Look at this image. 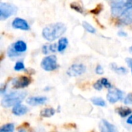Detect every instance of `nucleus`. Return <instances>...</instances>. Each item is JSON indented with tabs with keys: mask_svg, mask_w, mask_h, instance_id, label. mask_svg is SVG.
I'll use <instances>...</instances> for the list:
<instances>
[{
	"mask_svg": "<svg viewBox=\"0 0 132 132\" xmlns=\"http://www.w3.org/2000/svg\"><path fill=\"white\" fill-rule=\"evenodd\" d=\"M67 30V27L63 23L57 22L46 26L42 32L43 37L47 41H54L60 38Z\"/></svg>",
	"mask_w": 132,
	"mask_h": 132,
	"instance_id": "f257e3e1",
	"label": "nucleus"
},
{
	"mask_svg": "<svg viewBox=\"0 0 132 132\" xmlns=\"http://www.w3.org/2000/svg\"><path fill=\"white\" fill-rule=\"evenodd\" d=\"M27 95L26 91H13L6 94L2 100V106L4 108H10L21 104Z\"/></svg>",
	"mask_w": 132,
	"mask_h": 132,
	"instance_id": "f03ea898",
	"label": "nucleus"
},
{
	"mask_svg": "<svg viewBox=\"0 0 132 132\" xmlns=\"http://www.w3.org/2000/svg\"><path fill=\"white\" fill-rule=\"evenodd\" d=\"M17 12V7L9 4L1 2L0 3V19L5 20L10 16L15 14Z\"/></svg>",
	"mask_w": 132,
	"mask_h": 132,
	"instance_id": "7ed1b4c3",
	"label": "nucleus"
},
{
	"mask_svg": "<svg viewBox=\"0 0 132 132\" xmlns=\"http://www.w3.org/2000/svg\"><path fill=\"white\" fill-rule=\"evenodd\" d=\"M42 68L46 71H53L55 70L57 67V58L54 55L47 56L41 62Z\"/></svg>",
	"mask_w": 132,
	"mask_h": 132,
	"instance_id": "20e7f679",
	"label": "nucleus"
},
{
	"mask_svg": "<svg viewBox=\"0 0 132 132\" xmlns=\"http://www.w3.org/2000/svg\"><path fill=\"white\" fill-rule=\"evenodd\" d=\"M85 71H86V67L84 64L76 63V64H73L68 68L67 73L68 76L73 77H78L82 75L83 73H85Z\"/></svg>",
	"mask_w": 132,
	"mask_h": 132,
	"instance_id": "39448f33",
	"label": "nucleus"
},
{
	"mask_svg": "<svg viewBox=\"0 0 132 132\" xmlns=\"http://www.w3.org/2000/svg\"><path fill=\"white\" fill-rule=\"evenodd\" d=\"M124 97V93L119 90V89H110L108 94H107V99L108 101L111 103L114 104L118 102V101L122 100Z\"/></svg>",
	"mask_w": 132,
	"mask_h": 132,
	"instance_id": "423d86ee",
	"label": "nucleus"
},
{
	"mask_svg": "<svg viewBox=\"0 0 132 132\" xmlns=\"http://www.w3.org/2000/svg\"><path fill=\"white\" fill-rule=\"evenodd\" d=\"M31 83L30 78H29L26 76H21L19 77L15 78L12 80V86L15 89H21V88H25L27 86L29 85Z\"/></svg>",
	"mask_w": 132,
	"mask_h": 132,
	"instance_id": "0eeeda50",
	"label": "nucleus"
},
{
	"mask_svg": "<svg viewBox=\"0 0 132 132\" xmlns=\"http://www.w3.org/2000/svg\"><path fill=\"white\" fill-rule=\"evenodd\" d=\"M120 22L123 25H129L132 22V5L127 8L119 17Z\"/></svg>",
	"mask_w": 132,
	"mask_h": 132,
	"instance_id": "6e6552de",
	"label": "nucleus"
},
{
	"mask_svg": "<svg viewBox=\"0 0 132 132\" xmlns=\"http://www.w3.org/2000/svg\"><path fill=\"white\" fill-rule=\"evenodd\" d=\"M12 26L14 29H21V30H29L30 29L29 23L23 19L22 18H15L12 22Z\"/></svg>",
	"mask_w": 132,
	"mask_h": 132,
	"instance_id": "1a4fd4ad",
	"label": "nucleus"
},
{
	"mask_svg": "<svg viewBox=\"0 0 132 132\" xmlns=\"http://www.w3.org/2000/svg\"><path fill=\"white\" fill-rule=\"evenodd\" d=\"M100 132H118V128L106 120H101L99 124Z\"/></svg>",
	"mask_w": 132,
	"mask_h": 132,
	"instance_id": "9d476101",
	"label": "nucleus"
},
{
	"mask_svg": "<svg viewBox=\"0 0 132 132\" xmlns=\"http://www.w3.org/2000/svg\"><path fill=\"white\" fill-rule=\"evenodd\" d=\"M47 101L46 97H30L26 100L28 104L31 106H38L45 104Z\"/></svg>",
	"mask_w": 132,
	"mask_h": 132,
	"instance_id": "9b49d317",
	"label": "nucleus"
},
{
	"mask_svg": "<svg viewBox=\"0 0 132 132\" xmlns=\"http://www.w3.org/2000/svg\"><path fill=\"white\" fill-rule=\"evenodd\" d=\"M28 111L29 110L26 106L19 104H17V105L13 107V108L12 110V112L13 114H15L16 116H22V115L26 114L28 112Z\"/></svg>",
	"mask_w": 132,
	"mask_h": 132,
	"instance_id": "f8f14e48",
	"label": "nucleus"
},
{
	"mask_svg": "<svg viewBox=\"0 0 132 132\" xmlns=\"http://www.w3.org/2000/svg\"><path fill=\"white\" fill-rule=\"evenodd\" d=\"M12 47L15 50V51H16L18 53H22L26 51L27 50V45L26 43L22 41V40H19V41H16L12 46Z\"/></svg>",
	"mask_w": 132,
	"mask_h": 132,
	"instance_id": "ddd939ff",
	"label": "nucleus"
},
{
	"mask_svg": "<svg viewBox=\"0 0 132 132\" xmlns=\"http://www.w3.org/2000/svg\"><path fill=\"white\" fill-rule=\"evenodd\" d=\"M116 112L121 117V118H125L128 115H130L132 113V110L128 108H124V107H120L116 109Z\"/></svg>",
	"mask_w": 132,
	"mask_h": 132,
	"instance_id": "4468645a",
	"label": "nucleus"
},
{
	"mask_svg": "<svg viewBox=\"0 0 132 132\" xmlns=\"http://www.w3.org/2000/svg\"><path fill=\"white\" fill-rule=\"evenodd\" d=\"M67 46H68V39L65 37H63L59 40L58 46H57V50L60 53L63 52L67 49Z\"/></svg>",
	"mask_w": 132,
	"mask_h": 132,
	"instance_id": "2eb2a0df",
	"label": "nucleus"
},
{
	"mask_svg": "<svg viewBox=\"0 0 132 132\" xmlns=\"http://www.w3.org/2000/svg\"><path fill=\"white\" fill-rule=\"evenodd\" d=\"M57 50V46L56 44H46L44 45L43 47V53L46 55L50 53H54Z\"/></svg>",
	"mask_w": 132,
	"mask_h": 132,
	"instance_id": "dca6fc26",
	"label": "nucleus"
},
{
	"mask_svg": "<svg viewBox=\"0 0 132 132\" xmlns=\"http://www.w3.org/2000/svg\"><path fill=\"white\" fill-rule=\"evenodd\" d=\"M111 68L114 72H116L117 73H119V74H126L128 73V70L126 68H125L123 67H118L116 63H111Z\"/></svg>",
	"mask_w": 132,
	"mask_h": 132,
	"instance_id": "f3484780",
	"label": "nucleus"
},
{
	"mask_svg": "<svg viewBox=\"0 0 132 132\" xmlns=\"http://www.w3.org/2000/svg\"><path fill=\"white\" fill-rule=\"evenodd\" d=\"M55 112H56L55 110L53 108H45V109L41 111L40 116L41 117H44V118H50V117L54 115Z\"/></svg>",
	"mask_w": 132,
	"mask_h": 132,
	"instance_id": "a211bd4d",
	"label": "nucleus"
},
{
	"mask_svg": "<svg viewBox=\"0 0 132 132\" xmlns=\"http://www.w3.org/2000/svg\"><path fill=\"white\" fill-rule=\"evenodd\" d=\"M91 101L96 106H99V107H105L106 106L105 101L104 99H102L101 97H93L91 99Z\"/></svg>",
	"mask_w": 132,
	"mask_h": 132,
	"instance_id": "6ab92c4d",
	"label": "nucleus"
},
{
	"mask_svg": "<svg viewBox=\"0 0 132 132\" xmlns=\"http://www.w3.org/2000/svg\"><path fill=\"white\" fill-rule=\"evenodd\" d=\"M83 27L84 28V29L87 31V32H90V33H95L96 32V29H95V28L93 26H91L89 22H83Z\"/></svg>",
	"mask_w": 132,
	"mask_h": 132,
	"instance_id": "aec40b11",
	"label": "nucleus"
},
{
	"mask_svg": "<svg viewBox=\"0 0 132 132\" xmlns=\"http://www.w3.org/2000/svg\"><path fill=\"white\" fill-rule=\"evenodd\" d=\"M14 128H15L13 124H6L1 128L0 132H14Z\"/></svg>",
	"mask_w": 132,
	"mask_h": 132,
	"instance_id": "412c9836",
	"label": "nucleus"
},
{
	"mask_svg": "<svg viewBox=\"0 0 132 132\" xmlns=\"http://www.w3.org/2000/svg\"><path fill=\"white\" fill-rule=\"evenodd\" d=\"M14 70L15 71H21V70H25V65L23 63L22 61H19L15 64L14 67Z\"/></svg>",
	"mask_w": 132,
	"mask_h": 132,
	"instance_id": "4be33fe9",
	"label": "nucleus"
},
{
	"mask_svg": "<svg viewBox=\"0 0 132 132\" xmlns=\"http://www.w3.org/2000/svg\"><path fill=\"white\" fill-rule=\"evenodd\" d=\"M101 81L103 86H104L105 88H108V89H109V90L112 88L111 84L109 82V80H108L107 78H102V79H101Z\"/></svg>",
	"mask_w": 132,
	"mask_h": 132,
	"instance_id": "5701e85b",
	"label": "nucleus"
},
{
	"mask_svg": "<svg viewBox=\"0 0 132 132\" xmlns=\"http://www.w3.org/2000/svg\"><path fill=\"white\" fill-rule=\"evenodd\" d=\"M8 56H9V57H15V56H19V53H18L16 51H15V50H14L12 47H11V48H9V50H8Z\"/></svg>",
	"mask_w": 132,
	"mask_h": 132,
	"instance_id": "b1692460",
	"label": "nucleus"
},
{
	"mask_svg": "<svg viewBox=\"0 0 132 132\" xmlns=\"http://www.w3.org/2000/svg\"><path fill=\"white\" fill-rule=\"evenodd\" d=\"M124 103L125 104H132V93L128 94L126 97L125 98V101H124Z\"/></svg>",
	"mask_w": 132,
	"mask_h": 132,
	"instance_id": "393cba45",
	"label": "nucleus"
},
{
	"mask_svg": "<svg viewBox=\"0 0 132 132\" xmlns=\"http://www.w3.org/2000/svg\"><path fill=\"white\" fill-rule=\"evenodd\" d=\"M94 89H96L97 90H102V88L104 87V86H103V84H102L101 80H97V81L94 84Z\"/></svg>",
	"mask_w": 132,
	"mask_h": 132,
	"instance_id": "a878e982",
	"label": "nucleus"
},
{
	"mask_svg": "<svg viewBox=\"0 0 132 132\" xmlns=\"http://www.w3.org/2000/svg\"><path fill=\"white\" fill-rule=\"evenodd\" d=\"M70 6H71V8L73 9L74 10H76V11H77V12H80V13L83 12L82 8H81V6H80V5H77V3H72V4L70 5Z\"/></svg>",
	"mask_w": 132,
	"mask_h": 132,
	"instance_id": "bb28decb",
	"label": "nucleus"
},
{
	"mask_svg": "<svg viewBox=\"0 0 132 132\" xmlns=\"http://www.w3.org/2000/svg\"><path fill=\"white\" fill-rule=\"evenodd\" d=\"M95 72L97 74H99V75H101L104 73V69L103 67L101 66V65H97V67H96V70H95Z\"/></svg>",
	"mask_w": 132,
	"mask_h": 132,
	"instance_id": "cd10ccee",
	"label": "nucleus"
},
{
	"mask_svg": "<svg viewBox=\"0 0 132 132\" xmlns=\"http://www.w3.org/2000/svg\"><path fill=\"white\" fill-rule=\"evenodd\" d=\"M126 62L128 65V67L131 69V73H132V58H127L126 59Z\"/></svg>",
	"mask_w": 132,
	"mask_h": 132,
	"instance_id": "c85d7f7f",
	"label": "nucleus"
},
{
	"mask_svg": "<svg viewBox=\"0 0 132 132\" xmlns=\"http://www.w3.org/2000/svg\"><path fill=\"white\" fill-rule=\"evenodd\" d=\"M118 34V36H120L121 37H125V36H128V34H127L125 32H124V31H120Z\"/></svg>",
	"mask_w": 132,
	"mask_h": 132,
	"instance_id": "c756f323",
	"label": "nucleus"
},
{
	"mask_svg": "<svg viewBox=\"0 0 132 132\" xmlns=\"http://www.w3.org/2000/svg\"><path fill=\"white\" fill-rule=\"evenodd\" d=\"M127 123H128V125H132V115H131V116L128 118Z\"/></svg>",
	"mask_w": 132,
	"mask_h": 132,
	"instance_id": "7c9ffc66",
	"label": "nucleus"
},
{
	"mask_svg": "<svg viewBox=\"0 0 132 132\" xmlns=\"http://www.w3.org/2000/svg\"><path fill=\"white\" fill-rule=\"evenodd\" d=\"M19 132H26V131H25L24 130H20V131H19Z\"/></svg>",
	"mask_w": 132,
	"mask_h": 132,
	"instance_id": "2f4dec72",
	"label": "nucleus"
},
{
	"mask_svg": "<svg viewBox=\"0 0 132 132\" xmlns=\"http://www.w3.org/2000/svg\"><path fill=\"white\" fill-rule=\"evenodd\" d=\"M130 51H131V52H132V46H131V47H130Z\"/></svg>",
	"mask_w": 132,
	"mask_h": 132,
	"instance_id": "473e14b6",
	"label": "nucleus"
}]
</instances>
